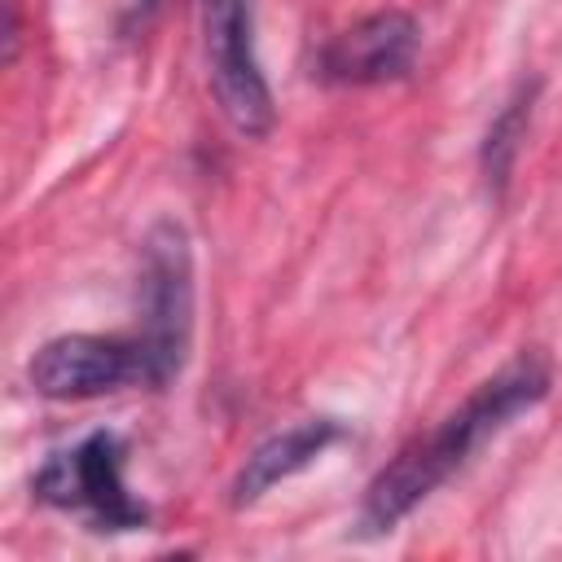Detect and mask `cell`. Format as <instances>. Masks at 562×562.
<instances>
[{"label":"cell","instance_id":"3","mask_svg":"<svg viewBox=\"0 0 562 562\" xmlns=\"http://www.w3.org/2000/svg\"><path fill=\"white\" fill-rule=\"evenodd\" d=\"M35 501L83 514L97 531H132L149 522L145 501L123 483V439L114 430H92L75 448L53 452L35 474Z\"/></svg>","mask_w":562,"mask_h":562},{"label":"cell","instance_id":"7","mask_svg":"<svg viewBox=\"0 0 562 562\" xmlns=\"http://www.w3.org/2000/svg\"><path fill=\"white\" fill-rule=\"evenodd\" d=\"M342 439V426L334 417H303L285 430H277L272 439H263L237 470L233 479V505H255L263 492H272L277 483H285L290 474H299L303 465H312L329 443Z\"/></svg>","mask_w":562,"mask_h":562},{"label":"cell","instance_id":"1","mask_svg":"<svg viewBox=\"0 0 562 562\" xmlns=\"http://www.w3.org/2000/svg\"><path fill=\"white\" fill-rule=\"evenodd\" d=\"M549 360L540 351H518L492 378H483L461 408H452L435 430L408 439L364 487L360 501V536H382L400 518H408L439 483H448L492 435H501L518 413L536 408L549 395Z\"/></svg>","mask_w":562,"mask_h":562},{"label":"cell","instance_id":"6","mask_svg":"<svg viewBox=\"0 0 562 562\" xmlns=\"http://www.w3.org/2000/svg\"><path fill=\"white\" fill-rule=\"evenodd\" d=\"M417 40L422 35H417L413 13L404 9L369 13L321 48L316 75L325 83H351V88L404 79L417 61Z\"/></svg>","mask_w":562,"mask_h":562},{"label":"cell","instance_id":"5","mask_svg":"<svg viewBox=\"0 0 562 562\" xmlns=\"http://www.w3.org/2000/svg\"><path fill=\"white\" fill-rule=\"evenodd\" d=\"M44 400H97L123 386H154L149 356L136 334H61L48 338L26 369Z\"/></svg>","mask_w":562,"mask_h":562},{"label":"cell","instance_id":"2","mask_svg":"<svg viewBox=\"0 0 562 562\" xmlns=\"http://www.w3.org/2000/svg\"><path fill=\"white\" fill-rule=\"evenodd\" d=\"M136 312H140L136 338L149 356L154 386H167L180 378L193 342V250H189V233L176 220H158L145 233Z\"/></svg>","mask_w":562,"mask_h":562},{"label":"cell","instance_id":"8","mask_svg":"<svg viewBox=\"0 0 562 562\" xmlns=\"http://www.w3.org/2000/svg\"><path fill=\"white\" fill-rule=\"evenodd\" d=\"M536 92H540V79L531 83H518V92L505 101V110L492 119L487 136H483V180L487 189L501 198L505 184H509V171H514V158L522 149V136H527V123H531V105H536Z\"/></svg>","mask_w":562,"mask_h":562},{"label":"cell","instance_id":"4","mask_svg":"<svg viewBox=\"0 0 562 562\" xmlns=\"http://www.w3.org/2000/svg\"><path fill=\"white\" fill-rule=\"evenodd\" d=\"M202 35H206V79L220 114L241 136H263L272 127V92L255 53V4L202 0Z\"/></svg>","mask_w":562,"mask_h":562}]
</instances>
